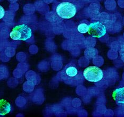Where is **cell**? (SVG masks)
Returning <instances> with one entry per match:
<instances>
[{
	"label": "cell",
	"mask_w": 124,
	"mask_h": 117,
	"mask_svg": "<svg viewBox=\"0 0 124 117\" xmlns=\"http://www.w3.org/2000/svg\"><path fill=\"white\" fill-rule=\"evenodd\" d=\"M61 80L68 85H78L84 82L83 73L79 67L73 63L66 65L60 72Z\"/></svg>",
	"instance_id": "obj_1"
},
{
	"label": "cell",
	"mask_w": 124,
	"mask_h": 117,
	"mask_svg": "<svg viewBox=\"0 0 124 117\" xmlns=\"http://www.w3.org/2000/svg\"><path fill=\"white\" fill-rule=\"evenodd\" d=\"M33 32L31 29L25 24H19L13 28L10 32L11 39L15 40L25 41L32 36Z\"/></svg>",
	"instance_id": "obj_2"
},
{
	"label": "cell",
	"mask_w": 124,
	"mask_h": 117,
	"mask_svg": "<svg viewBox=\"0 0 124 117\" xmlns=\"http://www.w3.org/2000/svg\"><path fill=\"white\" fill-rule=\"evenodd\" d=\"M57 15L62 19H69L76 14L77 9L75 5L68 2H63L59 4L56 8Z\"/></svg>",
	"instance_id": "obj_3"
},
{
	"label": "cell",
	"mask_w": 124,
	"mask_h": 117,
	"mask_svg": "<svg viewBox=\"0 0 124 117\" xmlns=\"http://www.w3.org/2000/svg\"><path fill=\"white\" fill-rule=\"evenodd\" d=\"M83 76L86 80L92 83H98L104 77L103 71L96 66H90L85 69Z\"/></svg>",
	"instance_id": "obj_4"
},
{
	"label": "cell",
	"mask_w": 124,
	"mask_h": 117,
	"mask_svg": "<svg viewBox=\"0 0 124 117\" xmlns=\"http://www.w3.org/2000/svg\"><path fill=\"white\" fill-rule=\"evenodd\" d=\"M88 26V33L93 37L100 38L104 36L106 34L107 29L106 26L99 21L91 23Z\"/></svg>",
	"instance_id": "obj_5"
},
{
	"label": "cell",
	"mask_w": 124,
	"mask_h": 117,
	"mask_svg": "<svg viewBox=\"0 0 124 117\" xmlns=\"http://www.w3.org/2000/svg\"><path fill=\"white\" fill-rule=\"evenodd\" d=\"M112 96L116 104L124 105V87L116 88L113 92Z\"/></svg>",
	"instance_id": "obj_6"
},
{
	"label": "cell",
	"mask_w": 124,
	"mask_h": 117,
	"mask_svg": "<svg viewBox=\"0 0 124 117\" xmlns=\"http://www.w3.org/2000/svg\"><path fill=\"white\" fill-rule=\"evenodd\" d=\"M11 106L9 102L4 99L0 100V116H5L10 112Z\"/></svg>",
	"instance_id": "obj_7"
},
{
	"label": "cell",
	"mask_w": 124,
	"mask_h": 117,
	"mask_svg": "<svg viewBox=\"0 0 124 117\" xmlns=\"http://www.w3.org/2000/svg\"><path fill=\"white\" fill-rule=\"evenodd\" d=\"M89 29V26L86 23H80L77 27V30L79 32L82 34H85L88 32Z\"/></svg>",
	"instance_id": "obj_8"
},
{
	"label": "cell",
	"mask_w": 124,
	"mask_h": 117,
	"mask_svg": "<svg viewBox=\"0 0 124 117\" xmlns=\"http://www.w3.org/2000/svg\"><path fill=\"white\" fill-rule=\"evenodd\" d=\"M5 15V10L1 5H0V19H1Z\"/></svg>",
	"instance_id": "obj_9"
}]
</instances>
